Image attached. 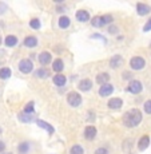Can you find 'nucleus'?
Here are the masks:
<instances>
[{
  "instance_id": "nucleus-23",
  "label": "nucleus",
  "mask_w": 151,
  "mask_h": 154,
  "mask_svg": "<svg viewBox=\"0 0 151 154\" xmlns=\"http://www.w3.org/2000/svg\"><path fill=\"white\" fill-rule=\"evenodd\" d=\"M17 43H19V40H17V38L15 36V35H7L4 39V44L7 47H10V48H12V47H16Z\"/></svg>"
},
{
  "instance_id": "nucleus-13",
  "label": "nucleus",
  "mask_w": 151,
  "mask_h": 154,
  "mask_svg": "<svg viewBox=\"0 0 151 154\" xmlns=\"http://www.w3.org/2000/svg\"><path fill=\"white\" fill-rule=\"evenodd\" d=\"M52 82L56 87H64L67 83V76L64 74H56L52 76Z\"/></svg>"
},
{
  "instance_id": "nucleus-10",
  "label": "nucleus",
  "mask_w": 151,
  "mask_h": 154,
  "mask_svg": "<svg viewBox=\"0 0 151 154\" xmlns=\"http://www.w3.org/2000/svg\"><path fill=\"white\" fill-rule=\"evenodd\" d=\"M75 17H76V20H78V22H80V23H87V22H90V20H91V15H90V12H88L87 10L76 11Z\"/></svg>"
},
{
  "instance_id": "nucleus-41",
  "label": "nucleus",
  "mask_w": 151,
  "mask_h": 154,
  "mask_svg": "<svg viewBox=\"0 0 151 154\" xmlns=\"http://www.w3.org/2000/svg\"><path fill=\"white\" fill-rule=\"evenodd\" d=\"M0 134H2V127H0Z\"/></svg>"
},
{
  "instance_id": "nucleus-12",
  "label": "nucleus",
  "mask_w": 151,
  "mask_h": 154,
  "mask_svg": "<svg viewBox=\"0 0 151 154\" xmlns=\"http://www.w3.org/2000/svg\"><path fill=\"white\" fill-rule=\"evenodd\" d=\"M112 93H114V86L111 83L103 85V86H100V88H99V95L102 97V98H107Z\"/></svg>"
},
{
  "instance_id": "nucleus-16",
  "label": "nucleus",
  "mask_w": 151,
  "mask_h": 154,
  "mask_svg": "<svg viewBox=\"0 0 151 154\" xmlns=\"http://www.w3.org/2000/svg\"><path fill=\"white\" fill-rule=\"evenodd\" d=\"M110 79H111V75L108 72H100V74H98V75H96L95 82L98 85L103 86V85L110 83Z\"/></svg>"
},
{
  "instance_id": "nucleus-5",
  "label": "nucleus",
  "mask_w": 151,
  "mask_h": 154,
  "mask_svg": "<svg viewBox=\"0 0 151 154\" xmlns=\"http://www.w3.org/2000/svg\"><path fill=\"white\" fill-rule=\"evenodd\" d=\"M144 66H146V60L142 56H134V58L130 59V67L135 71H139V70H143Z\"/></svg>"
},
{
  "instance_id": "nucleus-40",
  "label": "nucleus",
  "mask_w": 151,
  "mask_h": 154,
  "mask_svg": "<svg viewBox=\"0 0 151 154\" xmlns=\"http://www.w3.org/2000/svg\"><path fill=\"white\" fill-rule=\"evenodd\" d=\"M3 154H12V153H5V152H4V153H3Z\"/></svg>"
},
{
  "instance_id": "nucleus-38",
  "label": "nucleus",
  "mask_w": 151,
  "mask_h": 154,
  "mask_svg": "<svg viewBox=\"0 0 151 154\" xmlns=\"http://www.w3.org/2000/svg\"><path fill=\"white\" fill-rule=\"evenodd\" d=\"M91 38H94V39H102L103 42H106V39H104V38H103L102 35H99V34H95V35H92V36H91Z\"/></svg>"
},
{
  "instance_id": "nucleus-19",
  "label": "nucleus",
  "mask_w": 151,
  "mask_h": 154,
  "mask_svg": "<svg viewBox=\"0 0 151 154\" xmlns=\"http://www.w3.org/2000/svg\"><path fill=\"white\" fill-rule=\"evenodd\" d=\"M50 75H51V71L47 69V67H40V69H38L35 71V76L39 79H47V78H50Z\"/></svg>"
},
{
  "instance_id": "nucleus-24",
  "label": "nucleus",
  "mask_w": 151,
  "mask_h": 154,
  "mask_svg": "<svg viewBox=\"0 0 151 154\" xmlns=\"http://www.w3.org/2000/svg\"><path fill=\"white\" fill-rule=\"evenodd\" d=\"M58 24L62 29H67L71 26V19L68 16H60L58 20Z\"/></svg>"
},
{
  "instance_id": "nucleus-29",
  "label": "nucleus",
  "mask_w": 151,
  "mask_h": 154,
  "mask_svg": "<svg viewBox=\"0 0 151 154\" xmlns=\"http://www.w3.org/2000/svg\"><path fill=\"white\" fill-rule=\"evenodd\" d=\"M17 117H19V119L22 121V122H24V123H28V122H31V121H32V115L24 114V112H20Z\"/></svg>"
},
{
  "instance_id": "nucleus-1",
  "label": "nucleus",
  "mask_w": 151,
  "mask_h": 154,
  "mask_svg": "<svg viewBox=\"0 0 151 154\" xmlns=\"http://www.w3.org/2000/svg\"><path fill=\"white\" fill-rule=\"evenodd\" d=\"M143 119V115H142V111L139 109H130L123 114L122 121L123 125L128 129H132V127H137L139 123Z\"/></svg>"
},
{
  "instance_id": "nucleus-37",
  "label": "nucleus",
  "mask_w": 151,
  "mask_h": 154,
  "mask_svg": "<svg viewBox=\"0 0 151 154\" xmlns=\"http://www.w3.org/2000/svg\"><path fill=\"white\" fill-rule=\"evenodd\" d=\"M5 150V143L3 141H0V154H3Z\"/></svg>"
},
{
  "instance_id": "nucleus-15",
  "label": "nucleus",
  "mask_w": 151,
  "mask_h": 154,
  "mask_svg": "<svg viewBox=\"0 0 151 154\" xmlns=\"http://www.w3.org/2000/svg\"><path fill=\"white\" fill-rule=\"evenodd\" d=\"M78 88L80 91H83V93H87V91H90L91 88H92V81L88 78L82 79V81L78 83Z\"/></svg>"
},
{
  "instance_id": "nucleus-22",
  "label": "nucleus",
  "mask_w": 151,
  "mask_h": 154,
  "mask_svg": "<svg viewBox=\"0 0 151 154\" xmlns=\"http://www.w3.org/2000/svg\"><path fill=\"white\" fill-rule=\"evenodd\" d=\"M31 150V143L28 141H23L17 145V153L19 154H28Z\"/></svg>"
},
{
  "instance_id": "nucleus-18",
  "label": "nucleus",
  "mask_w": 151,
  "mask_h": 154,
  "mask_svg": "<svg viewBox=\"0 0 151 154\" xmlns=\"http://www.w3.org/2000/svg\"><path fill=\"white\" fill-rule=\"evenodd\" d=\"M149 146H150V137H149V135H143V137L139 138V141H138L139 152H144V150H146Z\"/></svg>"
},
{
  "instance_id": "nucleus-17",
  "label": "nucleus",
  "mask_w": 151,
  "mask_h": 154,
  "mask_svg": "<svg viewBox=\"0 0 151 154\" xmlns=\"http://www.w3.org/2000/svg\"><path fill=\"white\" fill-rule=\"evenodd\" d=\"M137 12H138V15H140V16H146V15H149L151 12V7L149 4H146V3H138Z\"/></svg>"
},
{
  "instance_id": "nucleus-21",
  "label": "nucleus",
  "mask_w": 151,
  "mask_h": 154,
  "mask_svg": "<svg viewBox=\"0 0 151 154\" xmlns=\"http://www.w3.org/2000/svg\"><path fill=\"white\" fill-rule=\"evenodd\" d=\"M36 125L39 126L40 129H44L47 133H48L50 135H51V134H54V133H55L54 126H52V125H50V123H47V122H44L43 119H38V121H36Z\"/></svg>"
},
{
  "instance_id": "nucleus-8",
  "label": "nucleus",
  "mask_w": 151,
  "mask_h": 154,
  "mask_svg": "<svg viewBox=\"0 0 151 154\" xmlns=\"http://www.w3.org/2000/svg\"><path fill=\"white\" fill-rule=\"evenodd\" d=\"M143 90V85L139 81H130L128 86H127V91L131 94H139Z\"/></svg>"
},
{
  "instance_id": "nucleus-9",
  "label": "nucleus",
  "mask_w": 151,
  "mask_h": 154,
  "mask_svg": "<svg viewBox=\"0 0 151 154\" xmlns=\"http://www.w3.org/2000/svg\"><path fill=\"white\" fill-rule=\"evenodd\" d=\"M123 63H124V59L122 55H114L110 59V62H108V64H110V67L112 70H116V69H119V67H122Z\"/></svg>"
},
{
  "instance_id": "nucleus-39",
  "label": "nucleus",
  "mask_w": 151,
  "mask_h": 154,
  "mask_svg": "<svg viewBox=\"0 0 151 154\" xmlns=\"http://www.w3.org/2000/svg\"><path fill=\"white\" fill-rule=\"evenodd\" d=\"M2 42H3V40H2V36H0V46H2Z\"/></svg>"
},
{
  "instance_id": "nucleus-7",
  "label": "nucleus",
  "mask_w": 151,
  "mask_h": 154,
  "mask_svg": "<svg viewBox=\"0 0 151 154\" xmlns=\"http://www.w3.org/2000/svg\"><path fill=\"white\" fill-rule=\"evenodd\" d=\"M38 60L41 64V67H47V64L52 63V55L50 51H43L40 52L39 56H38Z\"/></svg>"
},
{
  "instance_id": "nucleus-27",
  "label": "nucleus",
  "mask_w": 151,
  "mask_h": 154,
  "mask_svg": "<svg viewBox=\"0 0 151 154\" xmlns=\"http://www.w3.org/2000/svg\"><path fill=\"white\" fill-rule=\"evenodd\" d=\"M70 154H84V149H83L82 145H74L70 149Z\"/></svg>"
},
{
  "instance_id": "nucleus-20",
  "label": "nucleus",
  "mask_w": 151,
  "mask_h": 154,
  "mask_svg": "<svg viewBox=\"0 0 151 154\" xmlns=\"http://www.w3.org/2000/svg\"><path fill=\"white\" fill-rule=\"evenodd\" d=\"M52 70H54L56 74H62V71L64 70V62H63V59L58 58V59H55V60H52Z\"/></svg>"
},
{
  "instance_id": "nucleus-14",
  "label": "nucleus",
  "mask_w": 151,
  "mask_h": 154,
  "mask_svg": "<svg viewBox=\"0 0 151 154\" xmlns=\"http://www.w3.org/2000/svg\"><path fill=\"white\" fill-rule=\"evenodd\" d=\"M123 106V99L122 98H111L107 102V107L111 110H119Z\"/></svg>"
},
{
  "instance_id": "nucleus-2",
  "label": "nucleus",
  "mask_w": 151,
  "mask_h": 154,
  "mask_svg": "<svg viewBox=\"0 0 151 154\" xmlns=\"http://www.w3.org/2000/svg\"><path fill=\"white\" fill-rule=\"evenodd\" d=\"M114 22V17L112 15L110 14H106V15H102V16H95L91 19V26L95 28H102V27H106V26H110Z\"/></svg>"
},
{
  "instance_id": "nucleus-6",
  "label": "nucleus",
  "mask_w": 151,
  "mask_h": 154,
  "mask_svg": "<svg viewBox=\"0 0 151 154\" xmlns=\"http://www.w3.org/2000/svg\"><path fill=\"white\" fill-rule=\"evenodd\" d=\"M96 134H98V130H96L95 126L88 125V126L84 127L83 135H84V138H86L87 141H94V140H95V137H96Z\"/></svg>"
},
{
  "instance_id": "nucleus-26",
  "label": "nucleus",
  "mask_w": 151,
  "mask_h": 154,
  "mask_svg": "<svg viewBox=\"0 0 151 154\" xmlns=\"http://www.w3.org/2000/svg\"><path fill=\"white\" fill-rule=\"evenodd\" d=\"M34 111H35V103H34V102H32V100H31V102H28L27 105L24 106V109H23V112H24V114H28V115H31V114H32V112H34Z\"/></svg>"
},
{
  "instance_id": "nucleus-30",
  "label": "nucleus",
  "mask_w": 151,
  "mask_h": 154,
  "mask_svg": "<svg viewBox=\"0 0 151 154\" xmlns=\"http://www.w3.org/2000/svg\"><path fill=\"white\" fill-rule=\"evenodd\" d=\"M107 31H108V34L110 35H116L118 32H119V28H118L116 26H114V24H110L107 27Z\"/></svg>"
},
{
  "instance_id": "nucleus-3",
  "label": "nucleus",
  "mask_w": 151,
  "mask_h": 154,
  "mask_svg": "<svg viewBox=\"0 0 151 154\" xmlns=\"http://www.w3.org/2000/svg\"><path fill=\"white\" fill-rule=\"evenodd\" d=\"M83 102V98L79 93L76 91H70L67 94V103L71 106V107H79Z\"/></svg>"
},
{
  "instance_id": "nucleus-32",
  "label": "nucleus",
  "mask_w": 151,
  "mask_h": 154,
  "mask_svg": "<svg viewBox=\"0 0 151 154\" xmlns=\"http://www.w3.org/2000/svg\"><path fill=\"white\" fill-rule=\"evenodd\" d=\"M95 118H96V115H95V112H94V111H88L87 115H86V119L90 121V122H94V121H95Z\"/></svg>"
},
{
  "instance_id": "nucleus-35",
  "label": "nucleus",
  "mask_w": 151,
  "mask_h": 154,
  "mask_svg": "<svg viewBox=\"0 0 151 154\" xmlns=\"http://www.w3.org/2000/svg\"><path fill=\"white\" fill-rule=\"evenodd\" d=\"M150 29H151V20H149V22L144 24V27H143V31L144 32H149Z\"/></svg>"
},
{
  "instance_id": "nucleus-25",
  "label": "nucleus",
  "mask_w": 151,
  "mask_h": 154,
  "mask_svg": "<svg viewBox=\"0 0 151 154\" xmlns=\"http://www.w3.org/2000/svg\"><path fill=\"white\" fill-rule=\"evenodd\" d=\"M11 75H12V71H11L10 67H2V69H0V79H2V81L10 79Z\"/></svg>"
},
{
  "instance_id": "nucleus-4",
  "label": "nucleus",
  "mask_w": 151,
  "mask_h": 154,
  "mask_svg": "<svg viewBox=\"0 0 151 154\" xmlns=\"http://www.w3.org/2000/svg\"><path fill=\"white\" fill-rule=\"evenodd\" d=\"M19 67V71L22 74H31L34 71V62L31 59H22L17 64Z\"/></svg>"
},
{
  "instance_id": "nucleus-36",
  "label": "nucleus",
  "mask_w": 151,
  "mask_h": 154,
  "mask_svg": "<svg viewBox=\"0 0 151 154\" xmlns=\"http://www.w3.org/2000/svg\"><path fill=\"white\" fill-rule=\"evenodd\" d=\"M66 10L67 8L64 7V5H58V7H56V12H59V14H63Z\"/></svg>"
},
{
  "instance_id": "nucleus-28",
  "label": "nucleus",
  "mask_w": 151,
  "mask_h": 154,
  "mask_svg": "<svg viewBox=\"0 0 151 154\" xmlns=\"http://www.w3.org/2000/svg\"><path fill=\"white\" fill-rule=\"evenodd\" d=\"M29 27H31L32 29H40V27H41V22L39 19H31L29 20Z\"/></svg>"
},
{
  "instance_id": "nucleus-11",
  "label": "nucleus",
  "mask_w": 151,
  "mask_h": 154,
  "mask_svg": "<svg viewBox=\"0 0 151 154\" xmlns=\"http://www.w3.org/2000/svg\"><path fill=\"white\" fill-rule=\"evenodd\" d=\"M38 44H39V40H38V38L34 36V35H28V36H26L24 40H23V46L27 47V48H35Z\"/></svg>"
},
{
  "instance_id": "nucleus-31",
  "label": "nucleus",
  "mask_w": 151,
  "mask_h": 154,
  "mask_svg": "<svg viewBox=\"0 0 151 154\" xmlns=\"http://www.w3.org/2000/svg\"><path fill=\"white\" fill-rule=\"evenodd\" d=\"M143 110H144V112H147V114L151 115V99H149V100H146V102H144Z\"/></svg>"
},
{
  "instance_id": "nucleus-34",
  "label": "nucleus",
  "mask_w": 151,
  "mask_h": 154,
  "mask_svg": "<svg viewBox=\"0 0 151 154\" xmlns=\"http://www.w3.org/2000/svg\"><path fill=\"white\" fill-rule=\"evenodd\" d=\"M122 78H123V79H126V81H128V79H131V78H132V74H131V72H128V71H124V72L122 74Z\"/></svg>"
},
{
  "instance_id": "nucleus-33",
  "label": "nucleus",
  "mask_w": 151,
  "mask_h": 154,
  "mask_svg": "<svg viewBox=\"0 0 151 154\" xmlns=\"http://www.w3.org/2000/svg\"><path fill=\"white\" fill-rule=\"evenodd\" d=\"M94 154H108V149L107 147H98Z\"/></svg>"
}]
</instances>
